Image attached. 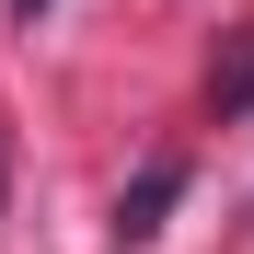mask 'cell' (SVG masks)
I'll use <instances>...</instances> for the list:
<instances>
[{"label": "cell", "mask_w": 254, "mask_h": 254, "mask_svg": "<svg viewBox=\"0 0 254 254\" xmlns=\"http://www.w3.org/2000/svg\"><path fill=\"white\" fill-rule=\"evenodd\" d=\"M185 196V162H139V185L116 196V243H150L162 231V208Z\"/></svg>", "instance_id": "cell-1"}, {"label": "cell", "mask_w": 254, "mask_h": 254, "mask_svg": "<svg viewBox=\"0 0 254 254\" xmlns=\"http://www.w3.org/2000/svg\"><path fill=\"white\" fill-rule=\"evenodd\" d=\"M208 93H220V116H231V104H254V35H243V58H231L220 81H208Z\"/></svg>", "instance_id": "cell-2"}, {"label": "cell", "mask_w": 254, "mask_h": 254, "mask_svg": "<svg viewBox=\"0 0 254 254\" xmlns=\"http://www.w3.org/2000/svg\"><path fill=\"white\" fill-rule=\"evenodd\" d=\"M12 12H23V23H35V12H47V0H12Z\"/></svg>", "instance_id": "cell-3"}]
</instances>
